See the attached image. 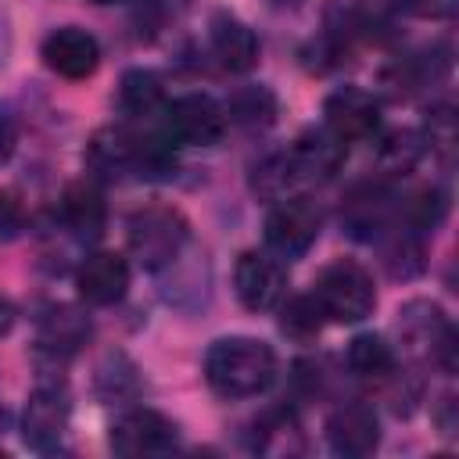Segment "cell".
<instances>
[{
    "mask_svg": "<svg viewBox=\"0 0 459 459\" xmlns=\"http://www.w3.org/2000/svg\"><path fill=\"white\" fill-rule=\"evenodd\" d=\"M172 140L158 133H136L126 126L100 129L90 140L86 161L97 176H140V179H165L176 169Z\"/></svg>",
    "mask_w": 459,
    "mask_h": 459,
    "instance_id": "cell-1",
    "label": "cell"
},
{
    "mask_svg": "<svg viewBox=\"0 0 459 459\" xmlns=\"http://www.w3.org/2000/svg\"><path fill=\"white\" fill-rule=\"evenodd\" d=\"M204 380L219 398H255L276 380V351L258 337H219L204 351Z\"/></svg>",
    "mask_w": 459,
    "mask_h": 459,
    "instance_id": "cell-2",
    "label": "cell"
},
{
    "mask_svg": "<svg viewBox=\"0 0 459 459\" xmlns=\"http://www.w3.org/2000/svg\"><path fill=\"white\" fill-rule=\"evenodd\" d=\"M190 240V222L172 204H143L126 222V244L129 255L147 269L161 273L169 269Z\"/></svg>",
    "mask_w": 459,
    "mask_h": 459,
    "instance_id": "cell-3",
    "label": "cell"
},
{
    "mask_svg": "<svg viewBox=\"0 0 459 459\" xmlns=\"http://www.w3.org/2000/svg\"><path fill=\"white\" fill-rule=\"evenodd\" d=\"M394 330H398V341L402 348L420 359V362H430L445 373L455 369L459 362V344H455V326L452 319L445 316V308L430 298H412L398 308V319H394Z\"/></svg>",
    "mask_w": 459,
    "mask_h": 459,
    "instance_id": "cell-4",
    "label": "cell"
},
{
    "mask_svg": "<svg viewBox=\"0 0 459 459\" xmlns=\"http://www.w3.org/2000/svg\"><path fill=\"white\" fill-rule=\"evenodd\" d=\"M308 294L316 298L319 312L330 323H362L377 305L373 276L351 258H337L323 265Z\"/></svg>",
    "mask_w": 459,
    "mask_h": 459,
    "instance_id": "cell-5",
    "label": "cell"
},
{
    "mask_svg": "<svg viewBox=\"0 0 459 459\" xmlns=\"http://www.w3.org/2000/svg\"><path fill=\"white\" fill-rule=\"evenodd\" d=\"M323 230V208L308 194H287L273 201L265 215V244L276 258H301Z\"/></svg>",
    "mask_w": 459,
    "mask_h": 459,
    "instance_id": "cell-6",
    "label": "cell"
},
{
    "mask_svg": "<svg viewBox=\"0 0 459 459\" xmlns=\"http://www.w3.org/2000/svg\"><path fill=\"white\" fill-rule=\"evenodd\" d=\"M158 115H161V133L176 147H212L222 140L230 126L226 108L208 93H183L176 100H165Z\"/></svg>",
    "mask_w": 459,
    "mask_h": 459,
    "instance_id": "cell-7",
    "label": "cell"
},
{
    "mask_svg": "<svg viewBox=\"0 0 459 459\" xmlns=\"http://www.w3.org/2000/svg\"><path fill=\"white\" fill-rule=\"evenodd\" d=\"M323 129H330L344 147L377 140L384 133L380 97L362 86H337L323 104Z\"/></svg>",
    "mask_w": 459,
    "mask_h": 459,
    "instance_id": "cell-8",
    "label": "cell"
},
{
    "mask_svg": "<svg viewBox=\"0 0 459 459\" xmlns=\"http://www.w3.org/2000/svg\"><path fill=\"white\" fill-rule=\"evenodd\" d=\"M108 441L118 455H165L179 445V427L165 412L151 405H136L111 423Z\"/></svg>",
    "mask_w": 459,
    "mask_h": 459,
    "instance_id": "cell-9",
    "label": "cell"
},
{
    "mask_svg": "<svg viewBox=\"0 0 459 459\" xmlns=\"http://www.w3.org/2000/svg\"><path fill=\"white\" fill-rule=\"evenodd\" d=\"M72 405L57 384H39L22 409V441L32 452H57L68 437Z\"/></svg>",
    "mask_w": 459,
    "mask_h": 459,
    "instance_id": "cell-10",
    "label": "cell"
},
{
    "mask_svg": "<svg viewBox=\"0 0 459 459\" xmlns=\"http://www.w3.org/2000/svg\"><path fill=\"white\" fill-rule=\"evenodd\" d=\"M233 290L247 312H269L287 298V265L269 251H244L233 265Z\"/></svg>",
    "mask_w": 459,
    "mask_h": 459,
    "instance_id": "cell-11",
    "label": "cell"
},
{
    "mask_svg": "<svg viewBox=\"0 0 459 459\" xmlns=\"http://www.w3.org/2000/svg\"><path fill=\"white\" fill-rule=\"evenodd\" d=\"M326 445L333 455L366 459L380 445V420L366 402H344L326 416Z\"/></svg>",
    "mask_w": 459,
    "mask_h": 459,
    "instance_id": "cell-12",
    "label": "cell"
},
{
    "mask_svg": "<svg viewBox=\"0 0 459 459\" xmlns=\"http://www.w3.org/2000/svg\"><path fill=\"white\" fill-rule=\"evenodd\" d=\"M39 57L50 72H57L65 79H90L100 65V43L93 32H86L79 25H61L54 32H47Z\"/></svg>",
    "mask_w": 459,
    "mask_h": 459,
    "instance_id": "cell-13",
    "label": "cell"
},
{
    "mask_svg": "<svg viewBox=\"0 0 459 459\" xmlns=\"http://www.w3.org/2000/svg\"><path fill=\"white\" fill-rule=\"evenodd\" d=\"M75 290L86 305H115L129 290V262L118 251H90L75 265Z\"/></svg>",
    "mask_w": 459,
    "mask_h": 459,
    "instance_id": "cell-14",
    "label": "cell"
},
{
    "mask_svg": "<svg viewBox=\"0 0 459 459\" xmlns=\"http://www.w3.org/2000/svg\"><path fill=\"white\" fill-rule=\"evenodd\" d=\"M90 333H93V326H90V316L82 308L50 305L36 323V348H39V355L65 362L90 341Z\"/></svg>",
    "mask_w": 459,
    "mask_h": 459,
    "instance_id": "cell-15",
    "label": "cell"
},
{
    "mask_svg": "<svg viewBox=\"0 0 459 459\" xmlns=\"http://www.w3.org/2000/svg\"><path fill=\"white\" fill-rule=\"evenodd\" d=\"M394 204L384 183H355L341 201V222L355 240H373L391 230Z\"/></svg>",
    "mask_w": 459,
    "mask_h": 459,
    "instance_id": "cell-16",
    "label": "cell"
},
{
    "mask_svg": "<svg viewBox=\"0 0 459 459\" xmlns=\"http://www.w3.org/2000/svg\"><path fill=\"white\" fill-rule=\"evenodd\" d=\"M348 147L330 133V129H305L290 147L287 158L294 165V176L305 183H326L341 172Z\"/></svg>",
    "mask_w": 459,
    "mask_h": 459,
    "instance_id": "cell-17",
    "label": "cell"
},
{
    "mask_svg": "<svg viewBox=\"0 0 459 459\" xmlns=\"http://www.w3.org/2000/svg\"><path fill=\"white\" fill-rule=\"evenodd\" d=\"M57 222L79 244L97 240L104 233V226H108V208H104V194L97 190V183H90V179L68 183L61 201H57Z\"/></svg>",
    "mask_w": 459,
    "mask_h": 459,
    "instance_id": "cell-18",
    "label": "cell"
},
{
    "mask_svg": "<svg viewBox=\"0 0 459 459\" xmlns=\"http://www.w3.org/2000/svg\"><path fill=\"white\" fill-rule=\"evenodd\" d=\"M208 43H212L215 61H219L226 72H237V75H240V72H251V68L258 65V54H262L255 29H251L247 22H240L237 14H226V11H219V14L212 18V25H208Z\"/></svg>",
    "mask_w": 459,
    "mask_h": 459,
    "instance_id": "cell-19",
    "label": "cell"
},
{
    "mask_svg": "<svg viewBox=\"0 0 459 459\" xmlns=\"http://www.w3.org/2000/svg\"><path fill=\"white\" fill-rule=\"evenodd\" d=\"M165 79L151 68H129L122 72L118 86H115V111L126 118V122H140V118H151L165 108Z\"/></svg>",
    "mask_w": 459,
    "mask_h": 459,
    "instance_id": "cell-20",
    "label": "cell"
},
{
    "mask_svg": "<svg viewBox=\"0 0 459 459\" xmlns=\"http://www.w3.org/2000/svg\"><path fill=\"white\" fill-rule=\"evenodd\" d=\"M344 366H348L351 377H359V380L384 384V380L394 377V348H391L380 333H355V337L348 341Z\"/></svg>",
    "mask_w": 459,
    "mask_h": 459,
    "instance_id": "cell-21",
    "label": "cell"
},
{
    "mask_svg": "<svg viewBox=\"0 0 459 459\" xmlns=\"http://www.w3.org/2000/svg\"><path fill=\"white\" fill-rule=\"evenodd\" d=\"M226 108V118L237 122V126H247V129H265L273 126L280 104H276V93L269 86H240Z\"/></svg>",
    "mask_w": 459,
    "mask_h": 459,
    "instance_id": "cell-22",
    "label": "cell"
},
{
    "mask_svg": "<svg viewBox=\"0 0 459 459\" xmlns=\"http://www.w3.org/2000/svg\"><path fill=\"white\" fill-rule=\"evenodd\" d=\"M294 183H298V176H294V165H290L287 151L269 154V158H262V161L251 169V190H255L258 197H265V201L287 197Z\"/></svg>",
    "mask_w": 459,
    "mask_h": 459,
    "instance_id": "cell-23",
    "label": "cell"
},
{
    "mask_svg": "<svg viewBox=\"0 0 459 459\" xmlns=\"http://www.w3.org/2000/svg\"><path fill=\"white\" fill-rule=\"evenodd\" d=\"M373 143H380V165L391 172V176H405L416 158L423 154V140L420 133L412 129H394V133H380Z\"/></svg>",
    "mask_w": 459,
    "mask_h": 459,
    "instance_id": "cell-24",
    "label": "cell"
},
{
    "mask_svg": "<svg viewBox=\"0 0 459 459\" xmlns=\"http://www.w3.org/2000/svg\"><path fill=\"white\" fill-rule=\"evenodd\" d=\"M323 323H326V316L319 312V305H316L312 294L290 298V301L280 308V330H283L290 341H301V344H305V341L319 337Z\"/></svg>",
    "mask_w": 459,
    "mask_h": 459,
    "instance_id": "cell-25",
    "label": "cell"
},
{
    "mask_svg": "<svg viewBox=\"0 0 459 459\" xmlns=\"http://www.w3.org/2000/svg\"><path fill=\"white\" fill-rule=\"evenodd\" d=\"M97 391L100 398L108 402H126V398H136L140 391V377H136V366L126 359V355H108L104 366L97 369Z\"/></svg>",
    "mask_w": 459,
    "mask_h": 459,
    "instance_id": "cell-26",
    "label": "cell"
},
{
    "mask_svg": "<svg viewBox=\"0 0 459 459\" xmlns=\"http://www.w3.org/2000/svg\"><path fill=\"white\" fill-rule=\"evenodd\" d=\"M420 140H423V147H430V154H437L441 161H452V158H455V140H459V129H455V108H452V104H437V108H430Z\"/></svg>",
    "mask_w": 459,
    "mask_h": 459,
    "instance_id": "cell-27",
    "label": "cell"
},
{
    "mask_svg": "<svg viewBox=\"0 0 459 459\" xmlns=\"http://www.w3.org/2000/svg\"><path fill=\"white\" fill-rule=\"evenodd\" d=\"M445 208H448V197H445L437 186H423V190H416V194L405 201V208H402L405 230H412V233L434 230V226L441 222Z\"/></svg>",
    "mask_w": 459,
    "mask_h": 459,
    "instance_id": "cell-28",
    "label": "cell"
},
{
    "mask_svg": "<svg viewBox=\"0 0 459 459\" xmlns=\"http://www.w3.org/2000/svg\"><path fill=\"white\" fill-rule=\"evenodd\" d=\"M25 222H29V212H25L22 194L11 190V186H4V190H0V237H4V240L18 237V233L25 230Z\"/></svg>",
    "mask_w": 459,
    "mask_h": 459,
    "instance_id": "cell-29",
    "label": "cell"
},
{
    "mask_svg": "<svg viewBox=\"0 0 459 459\" xmlns=\"http://www.w3.org/2000/svg\"><path fill=\"white\" fill-rule=\"evenodd\" d=\"M455 4L459 0H398V7L412 18H430V22H441V18H452L455 14Z\"/></svg>",
    "mask_w": 459,
    "mask_h": 459,
    "instance_id": "cell-30",
    "label": "cell"
},
{
    "mask_svg": "<svg viewBox=\"0 0 459 459\" xmlns=\"http://www.w3.org/2000/svg\"><path fill=\"white\" fill-rule=\"evenodd\" d=\"M14 147H18V126H14V115L0 104V165L11 161Z\"/></svg>",
    "mask_w": 459,
    "mask_h": 459,
    "instance_id": "cell-31",
    "label": "cell"
},
{
    "mask_svg": "<svg viewBox=\"0 0 459 459\" xmlns=\"http://www.w3.org/2000/svg\"><path fill=\"white\" fill-rule=\"evenodd\" d=\"M14 319H18V312H14L11 298H7V294H0V337H7V333H11Z\"/></svg>",
    "mask_w": 459,
    "mask_h": 459,
    "instance_id": "cell-32",
    "label": "cell"
},
{
    "mask_svg": "<svg viewBox=\"0 0 459 459\" xmlns=\"http://www.w3.org/2000/svg\"><path fill=\"white\" fill-rule=\"evenodd\" d=\"M4 54H7V25L0 18V65H4Z\"/></svg>",
    "mask_w": 459,
    "mask_h": 459,
    "instance_id": "cell-33",
    "label": "cell"
},
{
    "mask_svg": "<svg viewBox=\"0 0 459 459\" xmlns=\"http://www.w3.org/2000/svg\"><path fill=\"white\" fill-rule=\"evenodd\" d=\"M7 427H11V416H7V409H4V405H0V437H4V434H7Z\"/></svg>",
    "mask_w": 459,
    "mask_h": 459,
    "instance_id": "cell-34",
    "label": "cell"
},
{
    "mask_svg": "<svg viewBox=\"0 0 459 459\" xmlns=\"http://www.w3.org/2000/svg\"><path fill=\"white\" fill-rule=\"evenodd\" d=\"M90 4H115V0H90Z\"/></svg>",
    "mask_w": 459,
    "mask_h": 459,
    "instance_id": "cell-35",
    "label": "cell"
},
{
    "mask_svg": "<svg viewBox=\"0 0 459 459\" xmlns=\"http://www.w3.org/2000/svg\"><path fill=\"white\" fill-rule=\"evenodd\" d=\"M280 4H294V0H280Z\"/></svg>",
    "mask_w": 459,
    "mask_h": 459,
    "instance_id": "cell-36",
    "label": "cell"
}]
</instances>
